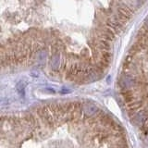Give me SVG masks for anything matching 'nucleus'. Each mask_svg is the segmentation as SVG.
I'll return each mask as SVG.
<instances>
[{
	"instance_id": "nucleus-1",
	"label": "nucleus",
	"mask_w": 148,
	"mask_h": 148,
	"mask_svg": "<svg viewBox=\"0 0 148 148\" xmlns=\"http://www.w3.org/2000/svg\"><path fill=\"white\" fill-rule=\"evenodd\" d=\"M100 109L96 105L91 102L82 103V119H89L94 118Z\"/></svg>"
},
{
	"instance_id": "nucleus-2",
	"label": "nucleus",
	"mask_w": 148,
	"mask_h": 148,
	"mask_svg": "<svg viewBox=\"0 0 148 148\" xmlns=\"http://www.w3.org/2000/svg\"><path fill=\"white\" fill-rule=\"evenodd\" d=\"M24 89H25V86L24 84H22V82H18L17 84V90L18 91L21 95H24Z\"/></svg>"
}]
</instances>
